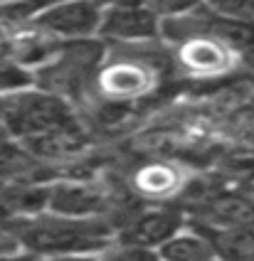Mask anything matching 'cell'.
Segmentation results:
<instances>
[{"label": "cell", "mask_w": 254, "mask_h": 261, "mask_svg": "<svg viewBox=\"0 0 254 261\" xmlns=\"http://www.w3.org/2000/svg\"><path fill=\"white\" fill-rule=\"evenodd\" d=\"M15 242L35 256H72L99 254L114 242L104 222L94 217H37L15 227Z\"/></svg>", "instance_id": "1"}, {"label": "cell", "mask_w": 254, "mask_h": 261, "mask_svg": "<svg viewBox=\"0 0 254 261\" xmlns=\"http://www.w3.org/2000/svg\"><path fill=\"white\" fill-rule=\"evenodd\" d=\"M72 123L74 116L60 94L45 89H20L0 94V126L10 136H15L17 141Z\"/></svg>", "instance_id": "2"}, {"label": "cell", "mask_w": 254, "mask_h": 261, "mask_svg": "<svg viewBox=\"0 0 254 261\" xmlns=\"http://www.w3.org/2000/svg\"><path fill=\"white\" fill-rule=\"evenodd\" d=\"M104 5L96 0H62L42 13L30 28L52 35L55 40H87L99 35Z\"/></svg>", "instance_id": "3"}, {"label": "cell", "mask_w": 254, "mask_h": 261, "mask_svg": "<svg viewBox=\"0 0 254 261\" xmlns=\"http://www.w3.org/2000/svg\"><path fill=\"white\" fill-rule=\"evenodd\" d=\"M163 25V17L141 3L104 5L99 35L116 42H146L153 40Z\"/></svg>", "instance_id": "4"}, {"label": "cell", "mask_w": 254, "mask_h": 261, "mask_svg": "<svg viewBox=\"0 0 254 261\" xmlns=\"http://www.w3.org/2000/svg\"><path fill=\"white\" fill-rule=\"evenodd\" d=\"M183 229V215L178 210H168V207H153L138 212L129 227L119 234V242L123 244H134L143 249H156L163 242H168L173 234Z\"/></svg>", "instance_id": "5"}, {"label": "cell", "mask_w": 254, "mask_h": 261, "mask_svg": "<svg viewBox=\"0 0 254 261\" xmlns=\"http://www.w3.org/2000/svg\"><path fill=\"white\" fill-rule=\"evenodd\" d=\"M104 204V192L87 182H57L47 190V207L60 217H91Z\"/></svg>", "instance_id": "6"}, {"label": "cell", "mask_w": 254, "mask_h": 261, "mask_svg": "<svg viewBox=\"0 0 254 261\" xmlns=\"http://www.w3.org/2000/svg\"><path fill=\"white\" fill-rule=\"evenodd\" d=\"M193 229L208 239L217 259L254 261V227H215L205 222H193Z\"/></svg>", "instance_id": "7"}, {"label": "cell", "mask_w": 254, "mask_h": 261, "mask_svg": "<svg viewBox=\"0 0 254 261\" xmlns=\"http://www.w3.org/2000/svg\"><path fill=\"white\" fill-rule=\"evenodd\" d=\"M180 62L197 74H220L232 67V47L215 37L193 35L180 47Z\"/></svg>", "instance_id": "8"}, {"label": "cell", "mask_w": 254, "mask_h": 261, "mask_svg": "<svg viewBox=\"0 0 254 261\" xmlns=\"http://www.w3.org/2000/svg\"><path fill=\"white\" fill-rule=\"evenodd\" d=\"M20 145L35 160H60L79 153L84 148V136L77 128V123H72V126H62V128L42 130L28 138H20Z\"/></svg>", "instance_id": "9"}, {"label": "cell", "mask_w": 254, "mask_h": 261, "mask_svg": "<svg viewBox=\"0 0 254 261\" xmlns=\"http://www.w3.org/2000/svg\"><path fill=\"white\" fill-rule=\"evenodd\" d=\"M150 87L148 69L138 67L134 62H119L114 67H106L99 74V89L109 99H126L136 96Z\"/></svg>", "instance_id": "10"}, {"label": "cell", "mask_w": 254, "mask_h": 261, "mask_svg": "<svg viewBox=\"0 0 254 261\" xmlns=\"http://www.w3.org/2000/svg\"><path fill=\"white\" fill-rule=\"evenodd\" d=\"M200 222L215 227H254V202L232 192L215 195L205 204V217Z\"/></svg>", "instance_id": "11"}, {"label": "cell", "mask_w": 254, "mask_h": 261, "mask_svg": "<svg viewBox=\"0 0 254 261\" xmlns=\"http://www.w3.org/2000/svg\"><path fill=\"white\" fill-rule=\"evenodd\" d=\"M156 254H158V261H210L215 256L208 239L197 229H190V232L180 229L156 249Z\"/></svg>", "instance_id": "12"}, {"label": "cell", "mask_w": 254, "mask_h": 261, "mask_svg": "<svg viewBox=\"0 0 254 261\" xmlns=\"http://www.w3.org/2000/svg\"><path fill=\"white\" fill-rule=\"evenodd\" d=\"M62 0H10L0 5V30L30 28L32 22Z\"/></svg>", "instance_id": "13"}, {"label": "cell", "mask_w": 254, "mask_h": 261, "mask_svg": "<svg viewBox=\"0 0 254 261\" xmlns=\"http://www.w3.org/2000/svg\"><path fill=\"white\" fill-rule=\"evenodd\" d=\"M37 160L22 145L0 143V177L5 180H25V175L35 170Z\"/></svg>", "instance_id": "14"}, {"label": "cell", "mask_w": 254, "mask_h": 261, "mask_svg": "<svg viewBox=\"0 0 254 261\" xmlns=\"http://www.w3.org/2000/svg\"><path fill=\"white\" fill-rule=\"evenodd\" d=\"M96 261H158V254L153 249L134 247V244H123V242H111L96 254Z\"/></svg>", "instance_id": "15"}, {"label": "cell", "mask_w": 254, "mask_h": 261, "mask_svg": "<svg viewBox=\"0 0 254 261\" xmlns=\"http://www.w3.org/2000/svg\"><path fill=\"white\" fill-rule=\"evenodd\" d=\"M212 13L247 22L254 28V0H205Z\"/></svg>", "instance_id": "16"}, {"label": "cell", "mask_w": 254, "mask_h": 261, "mask_svg": "<svg viewBox=\"0 0 254 261\" xmlns=\"http://www.w3.org/2000/svg\"><path fill=\"white\" fill-rule=\"evenodd\" d=\"M138 185L146 192L161 195V192H168L170 188H175V175L168 168H146L143 175L138 177Z\"/></svg>", "instance_id": "17"}, {"label": "cell", "mask_w": 254, "mask_h": 261, "mask_svg": "<svg viewBox=\"0 0 254 261\" xmlns=\"http://www.w3.org/2000/svg\"><path fill=\"white\" fill-rule=\"evenodd\" d=\"M136 3L150 8L153 13H158L161 17H165V15H183L195 5V0H136Z\"/></svg>", "instance_id": "18"}, {"label": "cell", "mask_w": 254, "mask_h": 261, "mask_svg": "<svg viewBox=\"0 0 254 261\" xmlns=\"http://www.w3.org/2000/svg\"><path fill=\"white\" fill-rule=\"evenodd\" d=\"M37 256L30 251H0V261H35Z\"/></svg>", "instance_id": "19"}, {"label": "cell", "mask_w": 254, "mask_h": 261, "mask_svg": "<svg viewBox=\"0 0 254 261\" xmlns=\"http://www.w3.org/2000/svg\"><path fill=\"white\" fill-rule=\"evenodd\" d=\"M242 59H244L249 67H254V44H252V47H247V49L242 52Z\"/></svg>", "instance_id": "20"}, {"label": "cell", "mask_w": 254, "mask_h": 261, "mask_svg": "<svg viewBox=\"0 0 254 261\" xmlns=\"http://www.w3.org/2000/svg\"><path fill=\"white\" fill-rule=\"evenodd\" d=\"M210 261H222V259H217V256H212V259H210Z\"/></svg>", "instance_id": "21"}, {"label": "cell", "mask_w": 254, "mask_h": 261, "mask_svg": "<svg viewBox=\"0 0 254 261\" xmlns=\"http://www.w3.org/2000/svg\"><path fill=\"white\" fill-rule=\"evenodd\" d=\"M3 3H10V0H0V5H3Z\"/></svg>", "instance_id": "22"}]
</instances>
